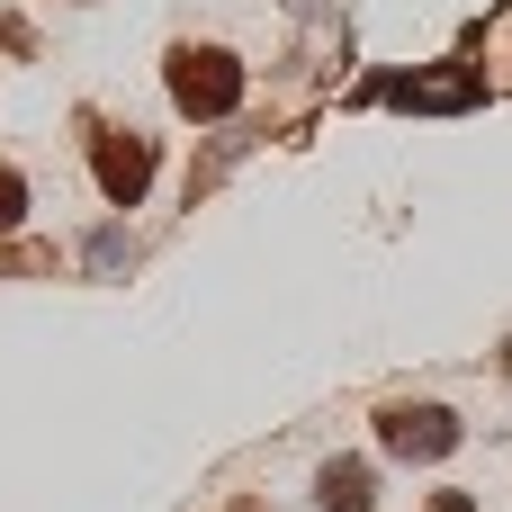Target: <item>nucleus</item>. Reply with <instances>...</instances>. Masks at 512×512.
Listing matches in <instances>:
<instances>
[{
	"label": "nucleus",
	"mask_w": 512,
	"mask_h": 512,
	"mask_svg": "<svg viewBox=\"0 0 512 512\" xmlns=\"http://www.w3.org/2000/svg\"><path fill=\"white\" fill-rule=\"evenodd\" d=\"M171 99H180L189 117H225V108L243 99L234 54H216V45H207V54H198V45H189V54H171Z\"/></svg>",
	"instance_id": "1"
},
{
	"label": "nucleus",
	"mask_w": 512,
	"mask_h": 512,
	"mask_svg": "<svg viewBox=\"0 0 512 512\" xmlns=\"http://www.w3.org/2000/svg\"><path fill=\"white\" fill-rule=\"evenodd\" d=\"M18 216H27V189H18V171H0V234H9Z\"/></svg>",
	"instance_id": "6"
},
{
	"label": "nucleus",
	"mask_w": 512,
	"mask_h": 512,
	"mask_svg": "<svg viewBox=\"0 0 512 512\" xmlns=\"http://www.w3.org/2000/svg\"><path fill=\"white\" fill-rule=\"evenodd\" d=\"M315 486H324V504H333V512H369V468H360V459H333Z\"/></svg>",
	"instance_id": "5"
},
{
	"label": "nucleus",
	"mask_w": 512,
	"mask_h": 512,
	"mask_svg": "<svg viewBox=\"0 0 512 512\" xmlns=\"http://www.w3.org/2000/svg\"><path fill=\"white\" fill-rule=\"evenodd\" d=\"M144 180H153V135H135V126H126V135H108V144H99V189H108L117 207H135V198H144Z\"/></svg>",
	"instance_id": "3"
},
{
	"label": "nucleus",
	"mask_w": 512,
	"mask_h": 512,
	"mask_svg": "<svg viewBox=\"0 0 512 512\" xmlns=\"http://www.w3.org/2000/svg\"><path fill=\"white\" fill-rule=\"evenodd\" d=\"M477 90H486L477 72H414V81H396V99H405V108H468Z\"/></svg>",
	"instance_id": "4"
},
{
	"label": "nucleus",
	"mask_w": 512,
	"mask_h": 512,
	"mask_svg": "<svg viewBox=\"0 0 512 512\" xmlns=\"http://www.w3.org/2000/svg\"><path fill=\"white\" fill-rule=\"evenodd\" d=\"M378 441H387L396 459H441V450L459 441V423H450L441 405H396V414L378 423Z\"/></svg>",
	"instance_id": "2"
}]
</instances>
